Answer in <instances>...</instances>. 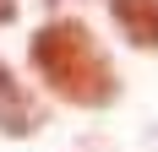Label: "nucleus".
I'll list each match as a JSON object with an SVG mask.
<instances>
[{"label":"nucleus","mask_w":158,"mask_h":152,"mask_svg":"<svg viewBox=\"0 0 158 152\" xmlns=\"http://www.w3.org/2000/svg\"><path fill=\"white\" fill-rule=\"evenodd\" d=\"M109 16L126 33V44L158 54V0H109Z\"/></svg>","instance_id":"obj_3"},{"label":"nucleus","mask_w":158,"mask_h":152,"mask_svg":"<svg viewBox=\"0 0 158 152\" xmlns=\"http://www.w3.org/2000/svg\"><path fill=\"white\" fill-rule=\"evenodd\" d=\"M38 125H44V103L16 82L11 65L0 60V130H6V136H33Z\"/></svg>","instance_id":"obj_2"},{"label":"nucleus","mask_w":158,"mask_h":152,"mask_svg":"<svg viewBox=\"0 0 158 152\" xmlns=\"http://www.w3.org/2000/svg\"><path fill=\"white\" fill-rule=\"evenodd\" d=\"M11 16H16V0H0V27H6Z\"/></svg>","instance_id":"obj_4"},{"label":"nucleus","mask_w":158,"mask_h":152,"mask_svg":"<svg viewBox=\"0 0 158 152\" xmlns=\"http://www.w3.org/2000/svg\"><path fill=\"white\" fill-rule=\"evenodd\" d=\"M27 54H33V71L49 82V92L65 98V103H77V109H104V103L120 98L114 65L104 60L98 38L82 27V22H71V16L44 22V27L33 33Z\"/></svg>","instance_id":"obj_1"}]
</instances>
